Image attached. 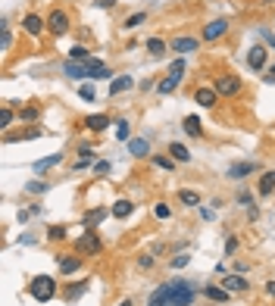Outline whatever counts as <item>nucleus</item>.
Instances as JSON below:
<instances>
[{
	"instance_id": "obj_1",
	"label": "nucleus",
	"mask_w": 275,
	"mask_h": 306,
	"mask_svg": "<svg viewBox=\"0 0 275 306\" xmlns=\"http://www.w3.org/2000/svg\"><path fill=\"white\" fill-rule=\"evenodd\" d=\"M194 300H197V284H194V281H185V278L172 281V297H169V306H191Z\"/></svg>"
},
{
	"instance_id": "obj_2",
	"label": "nucleus",
	"mask_w": 275,
	"mask_h": 306,
	"mask_svg": "<svg viewBox=\"0 0 275 306\" xmlns=\"http://www.w3.org/2000/svg\"><path fill=\"white\" fill-rule=\"evenodd\" d=\"M28 294L38 303H47V300H53V294H57V281H53L50 275H34L31 284H28Z\"/></svg>"
},
{
	"instance_id": "obj_3",
	"label": "nucleus",
	"mask_w": 275,
	"mask_h": 306,
	"mask_svg": "<svg viewBox=\"0 0 275 306\" xmlns=\"http://www.w3.org/2000/svg\"><path fill=\"white\" fill-rule=\"evenodd\" d=\"M181 75H185V60H175V63H172V69H169V75L156 84V91H160V94H172L175 88L181 84Z\"/></svg>"
},
{
	"instance_id": "obj_4",
	"label": "nucleus",
	"mask_w": 275,
	"mask_h": 306,
	"mask_svg": "<svg viewBox=\"0 0 275 306\" xmlns=\"http://www.w3.org/2000/svg\"><path fill=\"white\" fill-rule=\"evenodd\" d=\"M213 88H216V94H222V97H234V94H241V78L238 75H219L216 81H213Z\"/></svg>"
},
{
	"instance_id": "obj_5",
	"label": "nucleus",
	"mask_w": 275,
	"mask_h": 306,
	"mask_svg": "<svg viewBox=\"0 0 275 306\" xmlns=\"http://www.w3.org/2000/svg\"><path fill=\"white\" fill-rule=\"evenodd\" d=\"M75 250H78V253H85V256H97L100 253V250H103V244H100V238L94 235V231H85V235L75 241Z\"/></svg>"
},
{
	"instance_id": "obj_6",
	"label": "nucleus",
	"mask_w": 275,
	"mask_h": 306,
	"mask_svg": "<svg viewBox=\"0 0 275 306\" xmlns=\"http://www.w3.org/2000/svg\"><path fill=\"white\" fill-rule=\"evenodd\" d=\"M47 28H50V31L60 38V34H66V31L72 28V22H69V16H66L63 10H53V13L47 16Z\"/></svg>"
},
{
	"instance_id": "obj_7",
	"label": "nucleus",
	"mask_w": 275,
	"mask_h": 306,
	"mask_svg": "<svg viewBox=\"0 0 275 306\" xmlns=\"http://www.w3.org/2000/svg\"><path fill=\"white\" fill-rule=\"evenodd\" d=\"M225 31H228V19H213V22L204 28V41H219Z\"/></svg>"
},
{
	"instance_id": "obj_8",
	"label": "nucleus",
	"mask_w": 275,
	"mask_h": 306,
	"mask_svg": "<svg viewBox=\"0 0 275 306\" xmlns=\"http://www.w3.org/2000/svg\"><path fill=\"white\" fill-rule=\"evenodd\" d=\"M169 297H172V281L156 287V291L150 294V300H147V306H169Z\"/></svg>"
},
{
	"instance_id": "obj_9",
	"label": "nucleus",
	"mask_w": 275,
	"mask_h": 306,
	"mask_svg": "<svg viewBox=\"0 0 275 306\" xmlns=\"http://www.w3.org/2000/svg\"><path fill=\"white\" fill-rule=\"evenodd\" d=\"M194 100H197L200 106H207V110H213L216 100H219V94H216V88H197V91H194Z\"/></svg>"
},
{
	"instance_id": "obj_10",
	"label": "nucleus",
	"mask_w": 275,
	"mask_h": 306,
	"mask_svg": "<svg viewBox=\"0 0 275 306\" xmlns=\"http://www.w3.org/2000/svg\"><path fill=\"white\" fill-rule=\"evenodd\" d=\"M222 287L231 294L238 291H247V278H241V272H234V275H222Z\"/></svg>"
},
{
	"instance_id": "obj_11",
	"label": "nucleus",
	"mask_w": 275,
	"mask_h": 306,
	"mask_svg": "<svg viewBox=\"0 0 275 306\" xmlns=\"http://www.w3.org/2000/svg\"><path fill=\"white\" fill-rule=\"evenodd\" d=\"M22 25H25V31L31 34V38H38V34H41V31L47 28V22L41 19L38 13H31V16H25V22H22Z\"/></svg>"
},
{
	"instance_id": "obj_12",
	"label": "nucleus",
	"mask_w": 275,
	"mask_h": 306,
	"mask_svg": "<svg viewBox=\"0 0 275 306\" xmlns=\"http://www.w3.org/2000/svg\"><path fill=\"white\" fill-rule=\"evenodd\" d=\"M172 53H194L200 44H197V38H172Z\"/></svg>"
},
{
	"instance_id": "obj_13",
	"label": "nucleus",
	"mask_w": 275,
	"mask_h": 306,
	"mask_svg": "<svg viewBox=\"0 0 275 306\" xmlns=\"http://www.w3.org/2000/svg\"><path fill=\"white\" fill-rule=\"evenodd\" d=\"M266 57H269L266 47H250V50H247V63H250V69H263V66H266Z\"/></svg>"
},
{
	"instance_id": "obj_14",
	"label": "nucleus",
	"mask_w": 275,
	"mask_h": 306,
	"mask_svg": "<svg viewBox=\"0 0 275 306\" xmlns=\"http://www.w3.org/2000/svg\"><path fill=\"white\" fill-rule=\"evenodd\" d=\"M63 72H66V78H91V69L88 66H78L75 60H69L63 66Z\"/></svg>"
},
{
	"instance_id": "obj_15",
	"label": "nucleus",
	"mask_w": 275,
	"mask_h": 306,
	"mask_svg": "<svg viewBox=\"0 0 275 306\" xmlns=\"http://www.w3.org/2000/svg\"><path fill=\"white\" fill-rule=\"evenodd\" d=\"M85 125H88V128L94 132V135H100L103 128H109V116H103V113H97V116H88V119H85Z\"/></svg>"
},
{
	"instance_id": "obj_16",
	"label": "nucleus",
	"mask_w": 275,
	"mask_h": 306,
	"mask_svg": "<svg viewBox=\"0 0 275 306\" xmlns=\"http://www.w3.org/2000/svg\"><path fill=\"white\" fill-rule=\"evenodd\" d=\"M128 153H132V156H147L150 153V144L144 138H132V141H128Z\"/></svg>"
},
{
	"instance_id": "obj_17",
	"label": "nucleus",
	"mask_w": 275,
	"mask_h": 306,
	"mask_svg": "<svg viewBox=\"0 0 275 306\" xmlns=\"http://www.w3.org/2000/svg\"><path fill=\"white\" fill-rule=\"evenodd\" d=\"M103 219H106V209H103V206L88 209V212H85V228H94V225H100Z\"/></svg>"
},
{
	"instance_id": "obj_18",
	"label": "nucleus",
	"mask_w": 275,
	"mask_h": 306,
	"mask_svg": "<svg viewBox=\"0 0 275 306\" xmlns=\"http://www.w3.org/2000/svg\"><path fill=\"white\" fill-rule=\"evenodd\" d=\"M204 294L210 300H216V303H228V294L231 291H225V287H219V284H210V287H204Z\"/></svg>"
},
{
	"instance_id": "obj_19",
	"label": "nucleus",
	"mask_w": 275,
	"mask_h": 306,
	"mask_svg": "<svg viewBox=\"0 0 275 306\" xmlns=\"http://www.w3.org/2000/svg\"><path fill=\"white\" fill-rule=\"evenodd\" d=\"M135 81H132V75H119V78H113V84H109V94H122V91H128V88H132Z\"/></svg>"
},
{
	"instance_id": "obj_20",
	"label": "nucleus",
	"mask_w": 275,
	"mask_h": 306,
	"mask_svg": "<svg viewBox=\"0 0 275 306\" xmlns=\"http://www.w3.org/2000/svg\"><path fill=\"white\" fill-rule=\"evenodd\" d=\"M256 191H260L263 197L275 191V169H272V172H263V178H260V185H256Z\"/></svg>"
},
{
	"instance_id": "obj_21",
	"label": "nucleus",
	"mask_w": 275,
	"mask_h": 306,
	"mask_svg": "<svg viewBox=\"0 0 275 306\" xmlns=\"http://www.w3.org/2000/svg\"><path fill=\"white\" fill-rule=\"evenodd\" d=\"M253 172H256L253 163H238V166L228 169V178H247V175H253Z\"/></svg>"
},
{
	"instance_id": "obj_22",
	"label": "nucleus",
	"mask_w": 275,
	"mask_h": 306,
	"mask_svg": "<svg viewBox=\"0 0 275 306\" xmlns=\"http://www.w3.org/2000/svg\"><path fill=\"white\" fill-rule=\"evenodd\" d=\"M169 153H172L175 163H191V153H188L185 144H169Z\"/></svg>"
},
{
	"instance_id": "obj_23",
	"label": "nucleus",
	"mask_w": 275,
	"mask_h": 306,
	"mask_svg": "<svg viewBox=\"0 0 275 306\" xmlns=\"http://www.w3.org/2000/svg\"><path fill=\"white\" fill-rule=\"evenodd\" d=\"M63 163V153H53V156H47V159H38L34 163V172H47V169H53V166H60Z\"/></svg>"
},
{
	"instance_id": "obj_24",
	"label": "nucleus",
	"mask_w": 275,
	"mask_h": 306,
	"mask_svg": "<svg viewBox=\"0 0 275 306\" xmlns=\"http://www.w3.org/2000/svg\"><path fill=\"white\" fill-rule=\"evenodd\" d=\"M132 209H135V203H132V200H116L109 212H113L116 219H125V215H132Z\"/></svg>"
},
{
	"instance_id": "obj_25",
	"label": "nucleus",
	"mask_w": 275,
	"mask_h": 306,
	"mask_svg": "<svg viewBox=\"0 0 275 306\" xmlns=\"http://www.w3.org/2000/svg\"><path fill=\"white\" fill-rule=\"evenodd\" d=\"M185 135H191V138H200V135H204V125H200L197 116H188V119H185Z\"/></svg>"
},
{
	"instance_id": "obj_26",
	"label": "nucleus",
	"mask_w": 275,
	"mask_h": 306,
	"mask_svg": "<svg viewBox=\"0 0 275 306\" xmlns=\"http://www.w3.org/2000/svg\"><path fill=\"white\" fill-rule=\"evenodd\" d=\"M69 60H75V63H85V66H88V63H91V53H88L82 44H75V47L69 50Z\"/></svg>"
},
{
	"instance_id": "obj_27",
	"label": "nucleus",
	"mask_w": 275,
	"mask_h": 306,
	"mask_svg": "<svg viewBox=\"0 0 275 306\" xmlns=\"http://www.w3.org/2000/svg\"><path fill=\"white\" fill-rule=\"evenodd\" d=\"M78 266H82V263H78L75 256H63V259H60V272H63V275H72V272H78Z\"/></svg>"
},
{
	"instance_id": "obj_28",
	"label": "nucleus",
	"mask_w": 275,
	"mask_h": 306,
	"mask_svg": "<svg viewBox=\"0 0 275 306\" xmlns=\"http://www.w3.org/2000/svg\"><path fill=\"white\" fill-rule=\"evenodd\" d=\"M147 53H150V57H163V53H166V41H163V38H150L147 41Z\"/></svg>"
},
{
	"instance_id": "obj_29",
	"label": "nucleus",
	"mask_w": 275,
	"mask_h": 306,
	"mask_svg": "<svg viewBox=\"0 0 275 306\" xmlns=\"http://www.w3.org/2000/svg\"><path fill=\"white\" fill-rule=\"evenodd\" d=\"M38 116H41V106H22V110H19V119L22 122H34Z\"/></svg>"
},
{
	"instance_id": "obj_30",
	"label": "nucleus",
	"mask_w": 275,
	"mask_h": 306,
	"mask_svg": "<svg viewBox=\"0 0 275 306\" xmlns=\"http://www.w3.org/2000/svg\"><path fill=\"white\" fill-rule=\"evenodd\" d=\"M128 128H132V125H128L125 119H119L116 122V141H132V132H128Z\"/></svg>"
},
{
	"instance_id": "obj_31",
	"label": "nucleus",
	"mask_w": 275,
	"mask_h": 306,
	"mask_svg": "<svg viewBox=\"0 0 275 306\" xmlns=\"http://www.w3.org/2000/svg\"><path fill=\"white\" fill-rule=\"evenodd\" d=\"M178 200L185 203V206H197V203H200V197H197L194 191H188V188H185V191H178Z\"/></svg>"
},
{
	"instance_id": "obj_32",
	"label": "nucleus",
	"mask_w": 275,
	"mask_h": 306,
	"mask_svg": "<svg viewBox=\"0 0 275 306\" xmlns=\"http://www.w3.org/2000/svg\"><path fill=\"white\" fill-rule=\"evenodd\" d=\"M41 135H44L41 128H28L22 135H7V141H31V138H41Z\"/></svg>"
},
{
	"instance_id": "obj_33",
	"label": "nucleus",
	"mask_w": 275,
	"mask_h": 306,
	"mask_svg": "<svg viewBox=\"0 0 275 306\" xmlns=\"http://www.w3.org/2000/svg\"><path fill=\"white\" fill-rule=\"evenodd\" d=\"M85 287H88V281H78L75 287H69V291H66V300L72 303V300H78L82 294H85Z\"/></svg>"
},
{
	"instance_id": "obj_34",
	"label": "nucleus",
	"mask_w": 275,
	"mask_h": 306,
	"mask_svg": "<svg viewBox=\"0 0 275 306\" xmlns=\"http://www.w3.org/2000/svg\"><path fill=\"white\" fill-rule=\"evenodd\" d=\"M153 163H156L160 169H166V172L175 169V159H169V156H153Z\"/></svg>"
},
{
	"instance_id": "obj_35",
	"label": "nucleus",
	"mask_w": 275,
	"mask_h": 306,
	"mask_svg": "<svg viewBox=\"0 0 275 306\" xmlns=\"http://www.w3.org/2000/svg\"><path fill=\"white\" fill-rule=\"evenodd\" d=\"M10 122H13V110L4 106V110H0V128H10Z\"/></svg>"
},
{
	"instance_id": "obj_36",
	"label": "nucleus",
	"mask_w": 275,
	"mask_h": 306,
	"mask_svg": "<svg viewBox=\"0 0 275 306\" xmlns=\"http://www.w3.org/2000/svg\"><path fill=\"white\" fill-rule=\"evenodd\" d=\"M144 19H147L144 13H135V16H128V19H125V28H135V25H141Z\"/></svg>"
},
{
	"instance_id": "obj_37",
	"label": "nucleus",
	"mask_w": 275,
	"mask_h": 306,
	"mask_svg": "<svg viewBox=\"0 0 275 306\" xmlns=\"http://www.w3.org/2000/svg\"><path fill=\"white\" fill-rule=\"evenodd\" d=\"M25 191H28V194H44V191H47V185H44V182H28V185H25Z\"/></svg>"
},
{
	"instance_id": "obj_38",
	"label": "nucleus",
	"mask_w": 275,
	"mask_h": 306,
	"mask_svg": "<svg viewBox=\"0 0 275 306\" xmlns=\"http://www.w3.org/2000/svg\"><path fill=\"white\" fill-rule=\"evenodd\" d=\"M78 97H82V100H94V97H97V91H94V88H91V84H82Z\"/></svg>"
},
{
	"instance_id": "obj_39",
	"label": "nucleus",
	"mask_w": 275,
	"mask_h": 306,
	"mask_svg": "<svg viewBox=\"0 0 275 306\" xmlns=\"http://www.w3.org/2000/svg\"><path fill=\"white\" fill-rule=\"evenodd\" d=\"M188 263H191V256H188V253H178V256L172 259V269H185Z\"/></svg>"
},
{
	"instance_id": "obj_40",
	"label": "nucleus",
	"mask_w": 275,
	"mask_h": 306,
	"mask_svg": "<svg viewBox=\"0 0 275 306\" xmlns=\"http://www.w3.org/2000/svg\"><path fill=\"white\" fill-rule=\"evenodd\" d=\"M47 238H53V241H63V238H66V228H63V225L50 228V231H47Z\"/></svg>"
},
{
	"instance_id": "obj_41",
	"label": "nucleus",
	"mask_w": 275,
	"mask_h": 306,
	"mask_svg": "<svg viewBox=\"0 0 275 306\" xmlns=\"http://www.w3.org/2000/svg\"><path fill=\"white\" fill-rule=\"evenodd\" d=\"M153 212H156V219H169V215H172V209H169L166 203H156V209H153Z\"/></svg>"
},
{
	"instance_id": "obj_42",
	"label": "nucleus",
	"mask_w": 275,
	"mask_h": 306,
	"mask_svg": "<svg viewBox=\"0 0 275 306\" xmlns=\"http://www.w3.org/2000/svg\"><path fill=\"white\" fill-rule=\"evenodd\" d=\"M94 172H97V175H109V163H106V159H100V163L94 166Z\"/></svg>"
},
{
	"instance_id": "obj_43",
	"label": "nucleus",
	"mask_w": 275,
	"mask_h": 306,
	"mask_svg": "<svg viewBox=\"0 0 275 306\" xmlns=\"http://www.w3.org/2000/svg\"><path fill=\"white\" fill-rule=\"evenodd\" d=\"M10 44H13V38H10V31L4 28V34H0V47H4V50H10Z\"/></svg>"
},
{
	"instance_id": "obj_44",
	"label": "nucleus",
	"mask_w": 275,
	"mask_h": 306,
	"mask_svg": "<svg viewBox=\"0 0 275 306\" xmlns=\"http://www.w3.org/2000/svg\"><path fill=\"white\" fill-rule=\"evenodd\" d=\"M238 203H241V206H253V197L250 194H238Z\"/></svg>"
},
{
	"instance_id": "obj_45",
	"label": "nucleus",
	"mask_w": 275,
	"mask_h": 306,
	"mask_svg": "<svg viewBox=\"0 0 275 306\" xmlns=\"http://www.w3.org/2000/svg\"><path fill=\"white\" fill-rule=\"evenodd\" d=\"M234 250H238V238H228L225 241V253H234Z\"/></svg>"
},
{
	"instance_id": "obj_46",
	"label": "nucleus",
	"mask_w": 275,
	"mask_h": 306,
	"mask_svg": "<svg viewBox=\"0 0 275 306\" xmlns=\"http://www.w3.org/2000/svg\"><path fill=\"white\" fill-rule=\"evenodd\" d=\"M97 7H100V10H113L116 0H97Z\"/></svg>"
},
{
	"instance_id": "obj_47",
	"label": "nucleus",
	"mask_w": 275,
	"mask_h": 306,
	"mask_svg": "<svg viewBox=\"0 0 275 306\" xmlns=\"http://www.w3.org/2000/svg\"><path fill=\"white\" fill-rule=\"evenodd\" d=\"M138 263H141V269H150V266H153V256H141Z\"/></svg>"
},
{
	"instance_id": "obj_48",
	"label": "nucleus",
	"mask_w": 275,
	"mask_h": 306,
	"mask_svg": "<svg viewBox=\"0 0 275 306\" xmlns=\"http://www.w3.org/2000/svg\"><path fill=\"white\" fill-rule=\"evenodd\" d=\"M266 294H269V297H275V284H272V281L266 284Z\"/></svg>"
},
{
	"instance_id": "obj_49",
	"label": "nucleus",
	"mask_w": 275,
	"mask_h": 306,
	"mask_svg": "<svg viewBox=\"0 0 275 306\" xmlns=\"http://www.w3.org/2000/svg\"><path fill=\"white\" fill-rule=\"evenodd\" d=\"M266 41H269V44H272V47H275V38H272V34H266Z\"/></svg>"
},
{
	"instance_id": "obj_50",
	"label": "nucleus",
	"mask_w": 275,
	"mask_h": 306,
	"mask_svg": "<svg viewBox=\"0 0 275 306\" xmlns=\"http://www.w3.org/2000/svg\"><path fill=\"white\" fill-rule=\"evenodd\" d=\"M119 306H132V300H122V303H119Z\"/></svg>"
},
{
	"instance_id": "obj_51",
	"label": "nucleus",
	"mask_w": 275,
	"mask_h": 306,
	"mask_svg": "<svg viewBox=\"0 0 275 306\" xmlns=\"http://www.w3.org/2000/svg\"><path fill=\"white\" fill-rule=\"evenodd\" d=\"M269 75H275V66H272V72H269Z\"/></svg>"
},
{
	"instance_id": "obj_52",
	"label": "nucleus",
	"mask_w": 275,
	"mask_h": 306,
	"mask_svg": "<svg viewBox=\"0 0 275 306\" xmlns=\"http://www.w3.org/2000/svg\"><path fill=\"white\" fill-rule=\"evenodd\" d=\"M263 4H272V0H263Z\"/></svg>"
}]
</instances>
